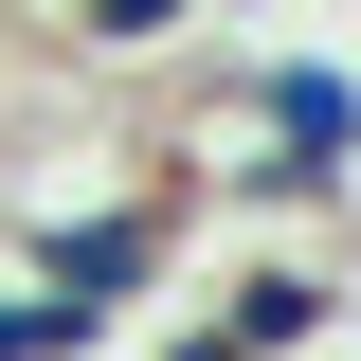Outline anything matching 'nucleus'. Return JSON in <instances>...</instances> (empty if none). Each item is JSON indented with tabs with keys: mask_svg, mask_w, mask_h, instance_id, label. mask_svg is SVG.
Instances as JSON below:
<instances>
[{
	"mask_svg": "<svg viewBox=\"0 0 361 361\" xmlns=\"http://www.w3.org/2000/svg\"><path fill=\"white\" fill-rule=\"evenodd\" d=\"M163 253H180V217H163V199H90V217H54V235H37V289L90 325V343H109V325L163 289Z\"/></svg>",
	"mask_w": 361,
	"mask_h": 361,
	"instance_id": "nucleus-1",
	"label": "nucleus"
},
{
	"mask_svg": "<svg viewBox=\"0 0 361 361\" xmlns=\"http://www.w3.org/2000/svg\"><path fill=\"white\" fill-rule=\"evenodd\" d=\"M217 90L271 127V163H325V180H361L343 145H361V73L343 54H217Z\"/></svg>",
	"mask_w": 361,
	"mask_h": 361,
	"instance_id": "nucleus-2",
	"label": "nucleus"
},
{
	"mask_svg": "<svg viewBox=\"0 0 361 361\" xmlns=\"http://www.w3.org/2000/svg\"><path fill=\"white\" fill-rule=\"evenodd\" d=\"M325 307H343V289L271 253V271H235V307H217V343H235V361H289V343H325Z\"/></svg>",
	"mask_w": 361,
	"mask_h": 361,
	"instance_id": "nucleus-3",
	"label": "nucleus"
},
{
	"mask_svg": "<svg viewBox=\"0 0 361 361\" xmlns=\"http://www.w3.org/2000/svg\"><path fill=\"white\" fill-rule=\"evenodd\" d=\"M180 18L199 0H73V54L90 73H145V54H180Z\"/></svg>",
	"mask_w": 361,
	"mask_h": 361,
	"instance_id": "nucleus-4",
	"label": "nucleus"
},
{
	"mask_svg": "<svg viewBox=\"0 0 361 361\" xmlns=\"http://www.w3.org/2000/svg\"><path fill=\"white\" fill-rule=\"evenodd\" d=\"M0 361H90V325L54 307V289H0Z\"/></svg>",
	"mask_w": 361,
	"mask_h": 361,
	"instance_id": "nucleus-5",
	"label": "nucleus"
},
{
	"mask_svg": "<svg viewBox=\"0 0 361 361\" xmlns=\"http://www.w3.org/2000/svg\"><path fill=\"white\" fill-rule=\"evenodd\" d=\"M163 361H235V343H217V325H180V343H163Z\"/></svg>",
	"mask_w": 361,
	"mask_h": 361,
	"instance_id": "nucleus-6",
	"label": "nucleus"
}]
</instances>
